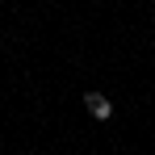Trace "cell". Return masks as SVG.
Wrapping results in <instances>:
<instances>
[{
	"instance_id": "obj_1",
	"label": "cell",
	"mask_w": 155,
	"mask_h": 155,
	"mask_svg": "<svg viewBox=\"0 0 155 155\" xmlns=\"http://www.w3.org/2000/svg\"><path fill=\"white\" fill-rule=\"evenodd\" d=\"M84 105H88V113H92L97 122H109V117H113V105L105 101L101 92H88V97H84Z\"/></svg>"
}]
</instances>
